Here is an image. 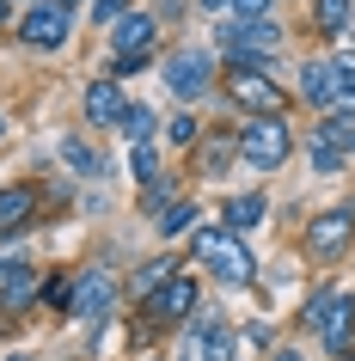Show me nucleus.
Masks as SVG:
<instances>
[{"instance_id": "nucleus-25", "label": "nucleus", "mask_w": 355, "mask_h": 361, "mask_svg": "<svg viewBox=\"0 0 355 361\" xmlns=\"http://www.w3.org/2000/svg\"><path fill=\"white\" fill-rule=\"evenodd\" d=\"M190 214H196L190 202H166V209H160V233H166V239H172V233H184V227H190Z\"/></svg>"}, {"instance_id": "nucleus-8", "label": "nucleus", "mask_w": 355, "mask_h": 361, "mask_svg": "<svg viewBox=\"0 0 355 361\" xmlns=\"http://www.w3.org/2000/svg\"><path fill=\"white\" fill-rule=\"evenodd\" d=\"M306 153H313V166H318V171H337V166H343V159L355 153V116L331 111V116H325V123L313 129Z\"/></svg>"}, {"instance_id": "nucleus-26", "label": "nucleus", "mask_w": 355, "mask_h": 361, "mask_svg": "<svg viewBox=\"0 0 355 361\" xmlns=\"http://www.w3.org/2000/svg\"><path fill=\"white\" fill-rule=\"evenodd\" d=\"M135 178H141V184H153V178H160V159H153V141H135Z\"/></svg>"}, {"instance_id": "nucleus-21", "label": "nucleus", "mask_w": 355, "mask_h": 361, "mask_svg": "<svg viewBox=\"0 0 355 361\" xmlns=\"http://www.w3.org/2000/svg\"><path fill=\"white\" fill-rule=\"evenodd\" d=\"M116 129L129 135V141H153V111H148V104H129V111H123V123H116Z\"/></svg>"}, {"instance_id": "nucleus-5", "label": "nucleus", "mask_w": 355, "mask_h": 361, "mask_svg": "<svg viewBox=\"0 0 355 361\" xmlns=\"http://www.w3.org/2000/svg\"><path fill=\"white\" fill-rule=\"evenodd\" d=\"M68 0H31L19 13V37L31 43V49H61L68 43Z\"/></svg>"}, {"instance_id": "nucleus-7", "label": "nucleus", "mask_w": 355, "mask_h": 361, "mask_svg": "<svg viewBox=\"0 0 355 361\" xmlns=\"http://www.w3.org/2000/svg\"><path fill=\"white\" fill-rule=\"evenodd\" d=\"M355 233V202H337V209H318L306 221V257H337V251L349 245Z\"/></svg>"}, {"instance_id": "nucleus-23", "label": "nucleus", "mask_w": 355, "mask_h": 361, "mask_svg": "<svg viewBox=\"0 0 355 361\" xmlns=\"http://www.w3.org/2000/svg\"><path fill=\"white\" fill-rule=\"evenodd\" d=\"M325 80H331V61H313V68L300 74V98H313V104H325Z\"/></svg>"}, {"instance_id": "nucleus-22", "label": "nucleus", "mask_w": 355, "mask_h": 361, "mask_svg": "<svg viewBox=\"0 0 355 361\" xmlns=\"http://www.w3.org/2000/svg\"><path fill=\"white\" fill-rule=\"evenodd\" d=\"M349 13H355L349 0H318L313 19H318V31H343V25H349Z\"/></svg>"}, {"instance_id": "nucleus-10", "label": "nucleus", "mask_w": 355, "mask_h": 361, "mask_svg": "<svg viewBox=\"0 0 355 361\" xmlns=\"http://www.w3.org/2000/svg\"><path fill=\"white\" fill-rule=\"evenodd\" d=\"M221 43L233 49V56H270V49H282V31H276V19H233V25H221Z\"/></svg>"}, {"instance_id": "nucleus-20", "label": "nucleus", "mask_w": 355, "mask_h": 361, "mask_svg": "<svg viewBox=\"0 0 355 361\" xmlns=\"http://www.w3.org/2000/svg\"><path fill=\"white\" fill-rule=\"evenodd\" d=\"M31 294H37V282H31V269H19V264H13L6 276H0V300H6V306H25Z\"/></svg>"}, {"instance_id": "nucleus-24", "label": "nucleus", "mask_w": 355, "mask_h": 361, "mask_svg": "<svg viewBox=\"0 0 355 361\" xmlns=\"http://www.w3.org/2000/svg\"><path fill=\"white\" fill-rule=\"evenodd\" d=\"M172 269H178V257H153V264H148V269H141V276H135V288H141V294H153V288L166 282Z\"/></svg>"}, {"instance_id": "nucleus-28", "label": "nucleus", "mask_w": 355, "mask_h": 361, "mask_svg": "<svg viewBox=\"0 0 355 361\" xmlns=\"http://www.w3.org/2000/svg\"><path fill=\"white\" fill-rule=\"evenodd\" d=\"M239 19H270V0H233Z\"/></svg>"}, {"instance_id": "nucleus-32", "label": "nucleus", "mask_w": 355, "mask_h": 361, "mask_svg": "<svg viewBox=\"0 0 355 361\" xmlns=\"http://www.w3.org/2000/svg\"><path fill=\"white\" fill-rule=\"evenodd\" d=\"M270 361H300V355H294V349H276V355H270Z\"/></svg>"}, {"instance_id": "nucleus-11", "label": "nucleus", "mask_w": 355, "mask_h": 361, "mask_svg": "<svg viewBox=\"0 0 355 361\" xmlns=\"http://www.w3.org/2000/svg\"><path fill=\"white\" fill-rule=\"evenodd\" d=\"M166 86L178 98H203L208 86H215V61L203 56V49H184V56H172L166 61Z\"/></svg>"}, {"instance_id": "nucleus-1", "label": "nucleus", "mask_w": 355, "mask_h": 361, "mask_svg": "<svg viewBox=\"0 0 355 361\" xmlns=\"http://www.w3.org/2000/svg\"><path fill=\"white\" fill-rule=\"evenodd\" d=\"M306 324L325 337V349H331L337 361H355V300H349V294L318 288L313 306H306Z\"/></svg>"}, {"instance_id": "nucleus-6", "label": "nucleus", "mask_w": 355, "mask_h": 361, "mask_svg": "<svg viewBox=\"0 0 355 361\" xmlns=\"http://www.w3.org/2000/svg\"><path fill=\"white\" fill-rule=\"evenodd\" d=\"M153 43H160V19H148V13H123V19H116L111 68H116V74H135V68H141V56H148Z\"/></svg>"}, {"instance_id": "nucleus-27", "label": "nucleus", "mask_w": 355, "mask_h": 361, "mask_svg": "<svg viewBox=\"0 0 355 361\" xmlns=\"http://www.w3.org/2000/svg\"><path fill=\"white\" fill-rule=\"evenodd\" d=\"M123 19V0H92V25H116Z\"/></svg>"}, {"instance_id": "nucleus-31", "label": "nucleus", "mask_w": 355, "mask_h": 361, "mask_svg": "<svg viewBox=\"0 0 355 361\" xmlns=\"http://www.w3.org/2000/svg\"><path fill=\"white\" fill-rule=\"evenodd\" d=\"M13 6H25V0H0V19H13Z\"/></svg>"}, {"instance_id": "nucleus-2", "label": "nucleus", "mask_w": 355, "mask_h": 361, "mask_svg": "<svg viewBox=\"0 0 355 361\" xmlns=\"http://www.w3.org/2000/svg\"><path fill=\"white\" fill-rule=\"evenodd\" d=\"M288 147H294V135H288L282 116H251L239 129V159H251L258 171H276L288 159Z\"/></svg>"}, {"instance_id": "nucleus-15", "label": "nucleus", "mask_w": 355, "mask_h": 361, "mask_svg": "<svg viewBox=\"0 0 355 361\" xmlns=\"http://www.w3.org/2000/svg\"><path fill=\"white\" fill-rule=\"evenodd\" d=\"M318 111H343V116H355V56L331 61V80H325V104H318Z\"/></svg>"}, {"instance_id": "nucleus-19", "label": "nucleus", "mask_w": 355, "mask_h": 361, "mask_svg": "<svg viewBox=\"0 0 355 361\" xmlns=\"http://www.w3.org/2000/svg\"><path fill=\"white\" fill-rule=\"evenodd\" d=\"M233 159H239V135H215V141H203V171H215V178H221Z\"/></svg>"}, {"instance_id": "nucleus-33", "label": "nucleus", "mask_w": 355, "mask_h": 361, "mask_svg": "<svg viewBox=\"0 0 355 361\" xmlns=\"http://www.w3.org/2000/svg\"><path fill=\"white\" fill-rule=\"evenodd\" d=\"M6 361H31V355H6Z\"/></svg>"}, {"instance_id": "nucleus-13", "label": "nucleus", "mask_w": 355, "mask_h": 361, "mask_svg": "<svg viewBox=\"0 0 355 361\" xmlns=\"http://www.w3.org/2000/svg\"><path fill=\"white\" fill-rule=\"evenodd\" d=\"M123 111H129V98H123L116 80H92V86H86V116H92L98 129H116Z\"/></svg>"}, {"instance_id": "nucleus-3", "label": "nucleus", "mask_w": 355, "mask_h": 361, "mask_svg": "<svg viewBox=\"0 0 355 361\" xmlns=\"http://www.w3.org/2000/svg\"><path fill=\"white\" fill-rule=\"evenodd\" d=\"M227 98L245 104V111H258V116H282V104H288V92H282L263 68H251V61H233V74H227Z\"/></svg>"}, {"instance_id": "nucleus-14", "label": "nucleus", "mask_w": 355, "mask_h": 361, "mask_svg": "<svg viewBox=\"0 0 355 361\" xmlns=\"http://www.w3.org/2000/svg\"><path fill=\"white\" fill-rule=\"evenodd\" d=\"M148 306H153V319H184L190 306H196V282H190V276H166V282L148 294Z\"/></svg>"}, {"instance_id": "nucleus-29", "label": "nucleus", "mask_w": 355, "mask_h": 361, "mask_svg": "<svg viewBox=\"0 0 355 361\" xmlns=\"http://www.w3.org/2000/svg\"><path fill=\"white\" fill-rule=\"evenodd\" d=\"M172 141H196V116H178L172 123Z\"/></svg>"}, {"instance_id": "nucleus-16", "label": "nucleus", "mask_w": 355, "mask_h": 361, "mask_svg": "<svg viewBox=\"0 0 355 361\" xmlns=\"http://www.w3.org/2000/svg\"><path fill=\"white\" fill-rule=\"evenodd\" d=\"M61 159H68V166H74L80 178H104V171H111V159H104V153H92L86 141H74V135L61 141Z\"/></svg>"}, {"instance_id": "nucleus-9", "label": "nucleus", "mask_w": 355, "mask_h": 361, "mask_svg": "<svg viewBox=\"0 0 355 361\" xmlns=\"http://www.w3.org/2000/svg\"><path fill=\"white\" fill-rule=\"evenodd\" d=\"M233 331H227L221 319H196L184 331V349H178V361H233Z\"/></svg>"}, {"instance_id": "nucleus-18", "label": "nucleus", "mask_w": 355, "mask_h": 361, "mask_svg": "<svg viewBox=\"0 0 355 361\" xmlns=\"http://www.w3.org/2000/svg\"><path fill=\"white\" fill-rule=\"evenodd\" d=\"M25 221H31V190H0V233H19Z\"/></svg>"}, {"instance_id": "nucleus-12", "label": "nucleus", "mask_w": 355, "mask_h": 361, "mask_svg": "<svg viewBox=\"0 0 355 361\" xmlns=\"http://www.w3.org/2000/svg\"><path fill=\"white\" fill-rule=\"evenodd\" d=\"M111 300H116V282L104 269H92V276H80V282L68 288V312H80V319H104Z\"/></svg>"}, {"instance_id": "nucleus-34", "label": "nucleus", "mask_w": 355, "mask_h": 361, "mask_svg": "<svg viewBox=\"0 0 355 361\" xmlns=\"http://www.w3.org/2000/svg\"><path fill=\"white\" fill-rule=\"evenodd\" d=\"M0 135H6V116H0Z\"/></svg>"}, {"instance_id": "nucleus-30", "label": "nucleus", "mask_w": 355, "mask_h": 361, "mask_svg": "<svg viewBox=\"0 0 355 361\" xmlns=\"http://www.w3.org/2000/svg\"><path fill=\"white\" fill-rule=\"evenodd\" d=\"M203 13H233V0H196Z\"/></svg>"}, {"instance_id": "nucleus-17", "label": "nucleus", "mask_w": 355, "mask_h": 361, "mask_svg": "<svg viewBox=\"0 0 355 361\" xmlns=\"http://www.w3.org/2000/svg\"><path fill=\"white\" fill-rule=\"evenodd\" d=\"M258 221H263V196H258V190H245V196L227 202V233H251Z\"/></svg>"}, {"instance_id": "nucleus-4", "label": "nucleus", "mask_w": 355, "mask_h": 361, "mask_svg": "<svg viewBox=\"0 0 355 361\" xmlns=\"http://www.w3.org/2000/svg\"><path fill=\"white\" fill-rule=\"evenodd\" d=\"M196 257H203V264L215 269L221 282H233V288L258 276V257H251V251H245L233 233H196Z\"/></svg>"}]
</instances>
